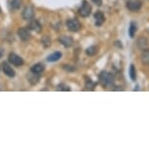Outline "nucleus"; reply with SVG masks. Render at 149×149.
Wrapping results in <instances>:
<instances>
[{"label":"nucleus","mask_w":149,"mask_h":149,"mask_svg":"<svg viewBox=\"0 0 149 149\" xmlns=\"http://www.w3.org/2000/svg\"><path fill=\"white\" fill-rule=\"evenodd\" d=\"M100 82L103 87L110 86L114 82V76L113 74L107 71H102L100 74Z\"/></svg>","instance_id":"obj_1"},{"label":"nucleus","mask_w":149,"mask_h":149,"mask_svg":"<svg viewBox=\"0 0 149 149\" xmlns=\"http://www.w3.org/2000/svg\"><path fill=\"white\" fill-rule=\"evenodd\" d=\"M78 13H79V15L81 17H83V18H87V17H89L92 13L91 4H90L87 0H84V1L82 2V4H81L79 10H78Z\"/></svg>","instance_id":"obj_2"},{"label":"nucleus","mask_w":149,"mask_h":149,"mask_svg":"<svg viewBox=\"0 0 149 149\" xmlns=\"http://www.w3.org/2000/svg\"><path fill=\"white\" fill-rule=\"evenodd\" d=\"M67 29L71 32H77L81 29V22L77 19H69L66 22Z\"/></svg>","instance_id":"obj_3"},{"label":"nucleus","mask_w":149,"mask_h":149,"mask_svg":"<svg viewBox=\"0 0 149 149\" xmlns=\"http://www.w3.org/2000/svg\"><path fill=\"white\" fill-rule=\"evenodd\" d=\"M22 17L26 21H31L34 18V8L32 6H26L22 10Z\"/></svg>","instance_id":"obj_4"},{"label":"nucleus","mask_w":149,"mask_h":149,"mask_svg":"<svg viewBox=\"0 0 149 149\" xmlns=\"http://www.w3.org/2000/svg\"><path fill=\"white\" fill-rule=\"evenodd\" d=\"M8 61H9L10 63H12L13 65L15 66H22L24 64V60L19 57V55L15 54V53H11L8 56Z\"/></svg>","instance_id":"obj_5"},{"label":"nucleus","mask_w":149,"mask_h":149,"mask_svg":"<svg viewBox=\"0 0 149 149\" xmlns=\"http://www.w3.org/2000/svg\"><path fill=\"white\" fill-rule=\"evenodd\" d=\"M126 7L132 12H137L141 8V2L139 0H128L126 3Z\"/></svg>","instance_id":"obj_6"},{"label":"nucleus","mask_w":149,"mask_h":149,"mask_svg":"<svg viewBox=\"0 0 149 149\" xmlns=\"http://www.w3.org/2000/svg\"><path fill=\"white\" fill-rule=\"evenodd\" d=\"M18 36L19 37L22 41H29L31 35H30L29 29H24V27H22V29H18Z\"/></svg>","instance_id":"obj_7"},{"label":"nucleus","mask_w":149,"mask_h":149,"mask_svg":"<svg viewBox=\"0 0 149 149\" xmlns=\"http://www.w3.org/2000/svg\"><path fill=\"white\" fill-rule=\"evenodd\" d=\"M27 29L29 30H32V31L39 33V32H41V30H42V26L38 21L31 19V21L29 22V24H27Z\"/></svg>","instance_id":"obj_8"},{"label":"nucleus","mask_w":149,"mask_h":149,"mask_svg":"<svg viewBox=\"0 0 149 149\" xmlns=\"http://www.w3.org/2000/svg\"><path fill=\"white\" fill-rule=\"evenodd\" d=\"M1 67H2V71L4 72V74L6 75V76L10 77V78H14V77H15V75H16L15 70H14L7 63H2Z\"/></svg>","instance_id":"obj_9"},{"label":"nucleus","mask_w":149,"mask_h":149,"mask_svg":"<svg viewBox=\"0 0 149 149\" xmlns=\"http://www.w3.org/2000/svg\"><path fill=\"white\" fill-rule=\"evenodd\" d=\"M58 42H60L63 47L69 48L74 43V40H73V38L70 37V36H61V37L58 38Z\"/></svg>","instance_id":"obj_10"},{"label":"nucleus","mask_w":149,"mask_h":149,"mask_svg":"<svg viewBox=\"0 0 149 149\" xmlns=\"http://www.w3.org/2000/svg\"><path fill=\"white\" fill-rule=\"evenodd\" d=\"M94 18H95V24L97 26H100L103 24V22L105 21V17L103 15L102 12H100V11H97V13L94 15Z\"/></svg>","instance_id":"obj_11"},{"label":"nucleus","mask_w":149,"mask_h":149,"mask_svg":"<svg viewBox=\"0 0 149 149\" xmlns=\"http://www.w3.org/2000/svg\"><path fill=\"white\" fill-rule=\"evenodd\" d=\"M27 77V80L29 81V83L31 84V85H35V84H37L39 82V80H40V75L39 74H36V73L30 71L29 74L26 75Z\"/></svg>","instance_id":"obj_12"},{"label":"nucleus","mask_w":149,"mask_h":149,"mask_svg":"<svg viewBox=\"0 0 149 149\" xmlns=\"http://www.w3.org/2000/svg\"><path fill=\"white\" fill-rule=\"evenodd\" d=\"M61 56L63 55H61V52H55V53H53V54L48 56L47 61H49V63H55V61H58V60H61Z\"/></svg>","instance_id":"obj_13"},{"label":"nucleus","mask_w":149,"mask_h":149,"mask_svg":"<svg viewBox=\"0 0 149 149\" xmlns=\"http://www.w3.org/2000/svg\"><path fill=\"white\" fill-rule=\"evenodd\" d=\"M45 69V66L43 63H36L34 65L31 66V68H30V71L36 73V74H39L40 75L42 72L44 71Z\"/></svg>","instance_id":"obj_14"},{"label":"nucleus","mask_w":149,"mask_h":149,"mask_svg":"<svg viewBox=\"0 0 149 149\" xmlns=\"http://www.w3.org/2000/svg\"><path fill=\"white\" fill-rule=\"evenodd\" d=\"M10 9L12 11H17L19 10L22 6V1L21 0H12L10 2Z\"/></svg>","instance_id":"obj_15"},{"label":"nucleus","mask_w":149,"mask_h":149,"mask_svg":"<svg viewBox=\"0 0 149 149\" xmlns=\"http://www.w3.org/2000/svg\"><path fill=\"white\" fill-rule=\"evenodd\" d=\"M137 30V26L134 22H131L130 24V26H129V34H130V37L131 38H134V34H136Z\"/></svg>","instance_id":"obj_16"},{"label":"nucleus","mask_w":149,"mask_h":149,"mask_svg":"<svg viewBox=\"0 0 149 149\" xmlns=\"http://www.w3.org/2000/svg\"><path fill=\"white\" fill-rule=\"evenodd\" d=\"M97 53V46H90L89 48H87L86 49V54L87 56H95V54Z\"/></svg>","instance_id":"obj_17"},{"label":"nucleus","mask_w":149,"mask_h":149,"mask_svg":"<svg viewBox=\"0 0 149 149\" xmlns=\"http://www.w3.org/2000/svg\"><path fill=\"white\" fill-rule=\"evenodd\" d=\"M129 74H130L131 79L133 81L136 80V67H134V64H131L130 70H129Z\"/></svg>","instance_id":"obj_18"},{"label":"nucleus","mask_w":149,"mask_h":149,"mask_svg":"<svg viewBox=\"0 0 149 149\" xmlns=\"http://www.w3.org/2000/svg\"><path fill=\"white\" fill-rule=\"evenodd\" d=\"M95 86V83H94L90 78L86 77V88L88 90H94Z\"/></svg>","instance_id":"obj_19"},{"label":"nucleus","mask_w":149,"mask_h":149,"mask_svg":"<svg viewBox=\"0 0 149 149\" xmlns=\"http://www.w3.org/2000/svg\"><path fill=\"white\" fill-rule=\"evenodd\" d=\"M58 91H63V92H69L70 90V87L69 86H67L66 84H64V83H61L60 84V85H58Z\"/></svg>","instance_id":"obj_20"},{"label":"nucleus","mask_w":149,"mask_h":149,"mask_svg":"<svg viewBox=\"0 0 149 149\" xmlns=\"http://www.w3.org/2000/svg\"><path fill=\"white\" fill-rule=\"evenodd\" d=\"M142 61H144V63H149V50L148 49H145L144 51L142 53Z\"/></svg>","instance_id":"obj_21"},{"label":"nucleus","mask_w":149,"mask_h":149,"mask_svg":"<svg viewBox=\"0 0 149 149\" xmlns=\"http://www.w3.org/2000/svg\"><path fill=\"white\" fill-rule=\"evenodd\" d=\"M51 39H50L49 37H47V36H45V37L42 38V44L44 45L45 47H49L50 45H51Z\"/></svg>","instance_id":"obj_22"},{"label":"nucleus","mask_w":149,"mask_h":149,"mask_svg":"<svg viewBox=\"0 0 149 149\" xmlns=\"http://www.w3.org/2000/svg\"><path fill=\"white\" fill-rule=\"evenodd\" d=\"M93 3H95V5H97V6H102V0H92Z\"/></svg>","instance_id":"obj_23"},{"label":"nucleus","mask_w":149,"mask_h":149,"mask_svg":"<svg viewBox=\"0 0 149 149\" xmlns=\"http://www.w3.org/2000/svg\"><path fill=\"white\" fill-rule=\"evenodd\" d=\"M2 56H3V50L0 49V58H2Z\"/></svg>","instance_id":"obj_24"},{"label":"nucleus","mask_w":149,"mask_h":149,"mask_svg":"<svg viewBox=\"0 0 149 149\" xmlns=\"http://www.w3.org/2000/svg\"><path fill=\"white\" fill-rule=\"evenodd\" d=\"M0 11H1V9H0Z\"/></svg>","instance_id":"obj_25"}]
</instances>
